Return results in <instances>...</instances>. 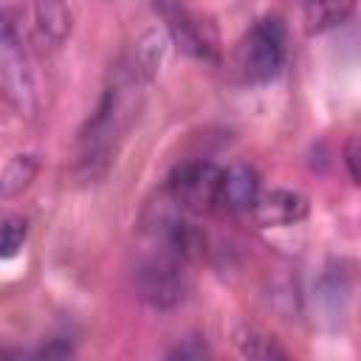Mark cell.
<instances>
[{
    "label": "cell",
    "instance_id": "obj_8",
    "mask_svg": "<svg viewBox=\"0 0 361 361\" xmlns=\"http://www.w3.org/2000/svg\"><path fill=\"white\" fill-rule=\"evenodd\" d=\"M259 197V178L248 164H234L220 175L217 203L226 212H248Z\"/></svg>",
    "mask_w": 361,
    "mask_h": 361
},
{
    "label": "cell",
    "instance_id": "obj_9",
    "mask_svg": "<svg viewBox=\"0 0 361 361\" xmlns=\"http://www.w3.org/2000/svg\"><path fill=\"white\" fill-rule=\"evenodd\" d=\"M34 17L39 31L54 42H65L71 34V8L68 0H34Z\"/></svg>",
    "mask_w": 361,
    "mask_h": 361
},
{
    "label": "cell",
    "instance_id": "obj_7",
    "mask_svg": "<svg viewBox=\"0 0 361 361\" xmlns=\"http://www.w3.org/2000/svg\"><path fill=\"white\" fill-rule=\"evenodd\" d=\"M307 197L296 189H271L265 195L259 192L257 203L251 206L259 226H293L307 217Z\"/></svg>",
    "mask_w": 361,
    "mask_h": 361
},
{
    "label": "cell",
    "instance_id": "obj_15",
    "mask_svg": "<svg viewBox=\"0 0 361 361\" xmlns=\"http://www.w3.org/2000/svg\"><path fill=\"white\" fill-rule=\"evenodd\" d=\"M344 161H347V169H350V178H353V183H358V180H361V172H358V138H355V135L347 141V149H344Z\"/></svg>",
    "mask_w": 361,
    "mask_h": 361
},
{
    "label": "cell",
    "instance_id": "obj_4",
    "mask_svg": "<svg viewBox=\"0 0 361 361\" xmlns=\"http://www.w3.org/2000/svg\"><path fill=\"white\" fill-rule=\"evenodd\" d=\"M285 62V25L279 17H262L240 45V71L245 82H271Z\"/></svg>",
    "mask_w": 361,
    "mask_h": 361
},
{
    "label": "cell",
    "instance_id": "obj_12",
    "mask_svg": "<svg viewBox=\"0 0 361 361\" xmlns=\"http://www.w3.org/2000/svg\"><path fill=\"white\" fill-rule=\"evenodd\" d=\"M237 350L248 358H259V361H268V358H285V350L274 341V336L268 333H259L254 327H245L237 333Z\"/></svg>",
    "mask_w": 361,
    "mask_h": 361
},
{
    "label": "cell",
    "instance_id": "obj_14",
    "mask_svg": "<svg viewBox=\"0 0 361 361\" xmlns=\"http://www.w3.org/2000/svg\"><path fill=\"white\" fill-rule=\"evenodd\" d=\"M203 355H209V350H206V344L200 338H186L183 344H178L169 353V358H203Z\"/></svg>",
    "mask_w": 361,
    "mask_h": 361
},
{
    "label": "cell",
    "instance_id": "obj_2",
    "mask_svg": "<svg viewBox=\"0 0 361 361\" xmlns=\"http://www.w3.org/2000/svg\"><path fill=\"white\" fill-rule=\"evenodd\" d=\"M0 99L20 118H28V121L39 110L28 54L23 48V39H20L14 23L6 14H0Z\"/></svg>",
    "mask_w": 361,
    "mask_h": 361
},
{
    "label": "cell",
    "instance_id": "obj_10",
    "mask_svg": "<svg viewBox=\"0 0 361 361\" xmlns=\"http://www.w3.org/2000/svg\"><path fill=\"white\" fill-rule=\"evenodd\" d=\"M355 11V0H307L305 3V23L307 31H324L341 25Z\"/></svg>",
    "mask_w": 361,
    "mask_h": 361
},
{
    "label": "cell",
    "instance_id": "obj_1",
    "mask_svg": "<svg viewBox=\"0 0 361 361\" xmlns=\"http://www.w3.org/2000/svg\"><path fill=\"white\" fill-rule=\"evenodd\" d=\"M144 68L133 56L130 62H121L116 73L110 76V85L104 87L96 113L82 130V158L79 169L87 178H96L110 164L116 144L127 133L133 116H135V90L144 79Z\"/></svg>",
    "mask_w": 361,
    "mask_h": 361
},
{
    "label": "cell",
    "instance_id": "obj_6",
    "mask_svg": "<svg viewBox=\"0 0 361 361\" xmlns=\"http://www.w3.org/2000/svg\"><path fill=\"white\" fill-rule=\"evenodd\" d=\"M152 8L164 20V28H166L169 39L183 54H189L192 59H200V62H214L217 59L212 37L206 34V28L197 23V17L180 0H152Z\"/></svg>",
    "mask_w": 361,
    "mask_h": 361
},
{
    "label": "cell",
    "instance_id": "obj_3",
    "mask_svg": "<svg viewBox=\"0 0 361 361\" xmlns=\"http://www.w3.org/2000/svg\"><path fill=\"white\" fill-rule=\"evenodd\" d=\"M135 290L147 305H152L158 310H169V307L180 305L189 290L186 259H180L169 251H158V254L147 257L135 268Z\"/></svg>",
    "mask_w": 361,
    "mask_h": 361
},
{
    "label": "cell",
    "instance_id": "obj_11",
    "mask_svg": "<svg viewBox=\"0 0 361 361\" xmlns=\"http://www.w3.org/2000/svg\"><path fill=\"white\" fill-rule=\"evenodd\" d=\"M39 161L34 155H14L3 169H0V197H14L20 195L37 175Z\"/></svg>",
    "mask_w": 361,
    "mask_h": 361
},
{
    "label": "cell",
    "instance_id": "obj_13",
    "mask_svg": "<svg viewBox=\"0 0 361 361\" xmlns=\"http://www.w3.org/2000/svg\"><path fill=\"white\" fill-rule=\"evenodd\" d=\"M28 237V223L23 217H6L0 220V259L14 257Z\"/></svg>",
    "mask_w": 361,
    "mask_h": 361
},
{
    "label": "cell",
    "instance_id": "obj_5",
    "mask_svg": "<svg viewBox=\"0 0 361 361\" xmlns=\"http://www.w3.org/2000/svg\"><path fill=\"white\" fill-rule=\"evenodd\" d=\"M220 175L212 161H186L169 175V195L186 212H206L217 203Z\"/></svg>",
    "mask_w": 361,
    "mask_h": 361
}]
</instances>
